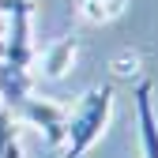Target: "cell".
I'll list each match as a JSON object with an SVG mask.
<instances>
[{
    "instance_id": "6da1fadb",
    "label": "cell",
    "mask_w": 158,
    "mask_h": 158,
    "mask_svg": "<svg viewBox=\"0 0 158 158\" xmlns=\"http://www.w3.org/2000/svg\"><path fill=\"white\" fill-rule=\"evenodd\" d=\"M109 113H113V87H90L64 121V143H60L64 151H60V158H83L102 139V132L109 124Z\"/></svg>"
},
{
    "instance_id": "7a4b0ae2",
    "label": "cell",
    "mask_w": 158,
    "mask_h": 158,
    "mask_svg": "<svg viewBox=\"0 0 158 158\" xmlns=\"http://www.w3.org/2000/svg\"><path fill=\"white\" fill-rule=\"evenodd\" d=\"M30 0H15V8L8 11L11 27H8V38L0 42V60L11 64V68H23L30 72L34 64V38H30Z\"/></svg>"
},
{
    "instance_id": "3957f363",
    "label": "cell",
    "mask_w": 158,
    "mask_h": 158,
    "mask_svg": "<svg viewBox=\"0 0 158 158\" xmlns=\"http://www.w3.org/2000/svg\"><path fill=\"white\" fill-rule=\"evenodd\" d=\"M15 117H23L30 128H38V132L45 135L49 147H60V143H64V121H68V109H60L56 102H49V98H34V94H30L27 102L19 106Z\"/></svg>"
},
{
    "instance_id": "277c9868",
    "label": "cell",
    "mask_w": 158,
    "mask_h": 158,
    "mask_svg": "<svg viewBox=\"0 0 158 158\" xmlns=\"http://www.w3.org/2000/svg\"><path fill=\"white\" fill-rule=\"evenodd\" d=\"M154 87L143 83L135 87V124H139V147H143V158H158V117H154V102H151Z\"/></svg>"
},
{
    "instance_id": "5b68a950",
    "label": "cell",
    "mask_w": 158,
    "mask_h": 158,
    "mask_svg": "<svg viewBox=\"0 0 158 158\" xmlns=\"http://www.w3.org/2000/svg\"><path fill=\"white\" fill-rule=\"evenodd\" d=\"M0 98H4V106L11 113H19V106L30 98V72L11 68V64L0 60Z\"/></svg>"
},
{
    "instance_id": "8992f818",
    "label": "cell",
    "mask_w": 158,
    "mask_h": 158,
    "mask_svg": "<svg viewBox=\"0 0 158 158\" xmlns=\"http://www.w3.org/2000/svg\"><path fill=\"white\" fill-rule=\"evenodd\" d=\"M75 53H79V42H75V38H60V42H53V45L45 49V56H42V72H45L49 79L68 75Z\"/></svg>"
},
{
    "instance_id": "52a82bcc",
    "label": "cell",
    "mask_w": 158,
    "mask_h": 158,
    "mask_svg": "<svg viewBox=\"0 0 158 158\" xmlns=\"http://www.w3.org/2000/svg\"><path fill=\"white\" fill-rule=\"evenodd\" d=\"M124 8L128 0H79V19L102 27V23H113L117 15H124Z\"/></svg>"
},
{
    "instance_id": "ba28073f",
    "label": "cell",
    "mask_w": 158,
    "mask_h": 158,
    "mask_svg": "<svg viewBox=\"0 0 158 158\" xmlns=\"http://www.w3.org/2000/svg\"><path fill=\"white\" fill-rule=\"evenodd\" d=\"M8 143H15V117L8 109H0V154L8 151Z\"/></svg>"
},
{
    "instance_id": "9c48e42d",
    "label": "cell",
    "mask_w": 158,
    "mask_h": 158,
    "mask_svg": "<svg viewBox=\"0 0 158 158\" xmlns=\"http://www.w3.org/2000/svg\"><path fill=\"white\" fill-rule=\"evenodd\" d=\"M135 64H139L135 56H132V60H128V56H121V60H117V75H132V72H135Z\"/></svg>"
},
{
    "instance_id": "30bf717a",
    "label": "cell",
    "mask_w": 158,
    "mask_h": 158,
    "mask_svg": "<svg viewBox=\"0 0 158 158\" xmlns=\"http://www.w3.org/2000/svg\"><path fill=\"white\" fill-rule=\"evenodd\" d=\"M0 158H23V151H19V139H15V143H8V151L0 154Z\"/></svg>"
},
{
    "instance_id": "8fae6325",
    "label": "cell",
    "mask_w": 158,
    "mask_h": 158,
    "mask_svg": "<svg viewBox=\"0 0 158 158\" xmlns=\"http://www.w3.org/2000/svg\"><path fill=\"white\" fill-rule=\"evenodd\" d=\"M11 8H15V0H0V15H8Z\"/></svg>"
}]
</instances>
